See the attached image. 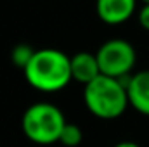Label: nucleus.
Instances as JSON below:
<instances>
[{
    "mask_svg": "<svg viewBox=\"0 0 149 147\" xmlns=\"http://www.w3.org/2000/svg\"><path fill=\"white\" fill-rule=\"evenodd\" d=\"M141 2H144V3H149V0H141Z\"/></svg>",
    "mask_w": 149,
    "mask_h": 147,
    "instance_id": "obj_12",
    "label": "nucleus"
},
{
    "mask_svg": "<svg viewBox=\"0 0 149 147\" xmlns=\"http://www.w3.org/2000/svg\"><path fill=\"white\" fill-rule=\"evenodd\" d=\"M81 140H83L81 128L78 125H73V123H66V126L63 128L59 144H63L64 147H78L81 144Z\"/></svg>",
    "mask_w": 149,
    "mask_h": 147,
    "instance_id": "obj_9",
    "label": "nucleus"
},
{
    "mask_svg": "<svg viewBox=\"0 0 149 147\" xmlns=\"http://www.w3.org/2000/svg\"><path fill=\"white\" fill-rule=\"evenodd\" d=\"M95 55L101 68V74L120 78V80L128 78L137 61L134 45L121 38L108 40L106 43H102L95 52Z\"/></svg>",
    "mask_w": 149,
    "mask_h": 147,
    "instance_id": "obj_4",
    "label": "nucleus"
},
{
    "mask_svg": "<svg viewBox=\"0 0 149 147\" xmlns=\"http://www.w3.org/2000/svg\"><path fill=\"white\" fill-rule=\"evenodd\" d=\"M139 23L144 30L149 31V3H144L142 9L139 10Z\"/></svg>",
    "mask_w": 149,
    "mask_h": 147,
    "instance_id": "obj_10",
    "label": "nucleus"
},
{
    "mask_svg": "<svg viewBox=\"0 0 149 147\" xmlns=\"http://www.w3.org/2000/svg\"><path fill=\"white\" fill-rule=\"evenodd\" d=\"M137 0H95V12L99 19L109 26L121 24L135 12Z\"/></svg>",
    "mask_w": 149,
    "mask_h": 147,
    "instance_id": "obj_5",
    "label": "nucleus"
},
{
    "mask_svg": "<svg viewBox=\"0 0 149 147\" xmlns=\"http://www.w3.org/2000/svg\"><path fill=\"white\" fill-rule=\"evenodd\" d=\"M101 74V68L97 62V55L90 52H78L71 57V76L83 87L94 81Z\"/></svg>",
    "mask_w": 149,
    "mask_h": 147,
    "instance_id": "obj_7",
    "label": "nucleus"
},
{
    "mask_svg": "<svg viewBox=\"0 0 149 147\" xmlns=\"http://www.w3.org/2000/svg\"><path fill=\"white\" fill-rule=\"evenodd\" d=\"M127 92L130 106L141 114L149 116V69L128 76Z\"/></svg>",
    "mask_w": 149,
    "mask_h": 147,
    "instance_id": "obj_6",
    "label": "nucleus"
},
{
    "mask_svg": "<svg viewBox=\"0 0 149 147\" xmlns=\"http://www.w3.org/2000/svg\"><path fill=\"white\" fill-rule=\"evenodd\" d=\"M23 73L33 88L40 92H57L73 80L71 57L57 49H40Z\"/></svg>",
    "mask_w": 149,
    "mask_h": 147,
    "instance_id": "obj_1",
    "label": "nucleus"
},
{
    "mask_svg": "<svg viewBox=\"0 0 149 147\" xmlns=\"http://www.w3.org/2000/svg\"><path fill=\"white\" fill-rule=\"evenodd\" d=\"M83 102L87 109L101 119H116L130 106L127 92V78H111L99 74L83 88Z\"/></svg>",
    "mask_w": 149,
    "mask_h": 147,
    "instance_id": "obj_2",
    "label": "nucleus"
},
{
    "mask_svg": "<svg viewBox=\"0 0 149 147\" xmlns=\"http://www.w3.org/2000/svg\"><path fill=\"white\" fill-rule=\"evenodd\" d=\"M35 52H37V50H35L33 47L26 45V43H19V45H16V47L12 49V54H10L12 64H14L16 68L24 69V68L30 64V61H31V57L35 55Z\"/></svg>",
    "mask_w": 149,
    "mask_h": 147,
    "instance_id": "obj_8",
    "label": "nucleus"
},
{
    "mask_svg": "<svg viewBox=\"0 0 149 147\" xmlns=\"http://www.w3.org/2000/svg\"><path fill=\"white\" fill-rule=\"evenodd\" d=\"M113 147H141L139 144H135V142H130V140H123V142H118L116 146Z\"/></svg>",
    "mask_w": 149,
    "mask_h": 147,
    "instance_id": "obj_11",
    "label": "nucleus"
},
{
    "mask_svg": "<svg viewBox=\"0 0 149 147\" xmlns=\"http://www.w3.org/2000/svg\"><path fill=\"white\" fill-rule=\"evenodd\" d=\"M63 111L50 102H37L24 111L21 126L24 135L40 146L56 144L61 139L63 128L66 126Z\"/></svg>",
    "mask_w": 149,
    "mask_h": 147,
    "instance_id": "obj_3",
    "label": "nucleus"
}]
</instances>
